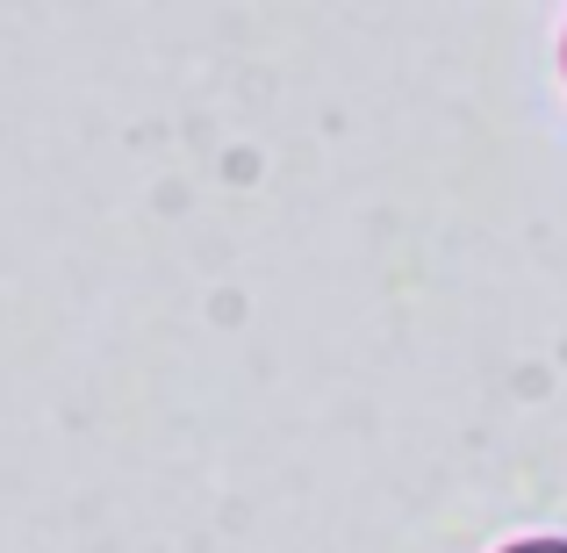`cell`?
<instances>
[{
  "label": "cell",
  "instance_id": "1",
  "mask_svg": "<svg viewBox=\"0 0 567 553\" xmlns=\"http://www.w3.org/2000/svg\"><path fill=\"white\" fill-rule=\"evenodd\" d=\"M503 553H567V540H517V546H503Z\"/></svg>",
  "mask_w": 567,
  "mask_h": 553
}]
</instances>
